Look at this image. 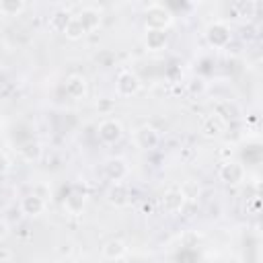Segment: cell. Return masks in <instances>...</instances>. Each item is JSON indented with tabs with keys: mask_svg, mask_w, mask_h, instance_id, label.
Segmentation results:
<instances>
[{
	"mask_svg": "<svg viewBox=\"0 0 263 263\" xmlns=\"http://www.w3.org/2000/svg\"><path fill=\"white\" fill-rule=\"evenodd\" d=\"M105 253H107L109 257H119V255L123 253V245H121L119 241H111V243H107V247H105Z\"/></svg>",
	"mask_w": 263,
	"mask_h": 263,
	"instance_id": "4",
	"label": "cell"
},
{
	"mask_svg": "<svg viewBox=\"0 0 263 263\" xmlns=\"http://www.w3.org/2000/svg\"><path fill=\"white\" fill-rule=\"evenodd\" d=\"M4 234H6V224H4L2 220H0V239H2Z\"/></svg>",
	"mask_w": 263,
	"mask_h": 263,
	"instance_id": "6",
	"label": "cell"
},
{
	"mask_svg": "<svg viewBox=\"0 0 263 263\" xmlns=\"http://www.w3.org/2000/svg\"><path fill=\"white\" fill-rule=\"evenodd\" d=\"M138 140H140V144H142L144 148H152V146L158 142V136L154 134V130L142 128L140 132H138Z\"/></svg>",
	"mask_w": 263,
	"mask_h": 263,
	"instance_id": "2",
	"label": "cell"
},
{
	"mask_svg": "<svg viewBox=\"0 0 263 263\" xmlns=\"http://www.w3.org/2000/svg\"><path fill=\"white\" fill-rule=\"evenodd\" d=\"M119 136H121L119 123H115V121H105L103 126H101V138H103V140L113 142V140H117Z\"/></svg>",
	"mask_w": 263,
	"mask_h": 263,
	"instance_id": "1",
	"label": "cell"
},
{
	"mask_svg": "<svg viewBox=\"0 0 263 263\" xmlns=\"http://www.w3.org/2000/svg\"><path fill=\"white\" fill-rule=\"evenodd\" d=\"M23 210L27 212V214H39L43 210V202L37 195H31V197H25L23 202Z\"/></svg>",
	"mask_w": 263,
	"mask_h": 263,
	"instance_id": "3",
	"label": "cell"
},
{
	"mask_svg": "<svg viewBox=\"0 0 263 263\" xmlns=\"http://www.w3.org/2000/svg\"><path fill=\"white\" fill-rule=\"evenodd\" d=\"M6 169H8V160L4 154H0V173H4Z\"/></svg>",
	"mask_w": 263,
	"mask_h": 263,
	"instance_id": "5",
	"label": "cell"
}]
</instances>
